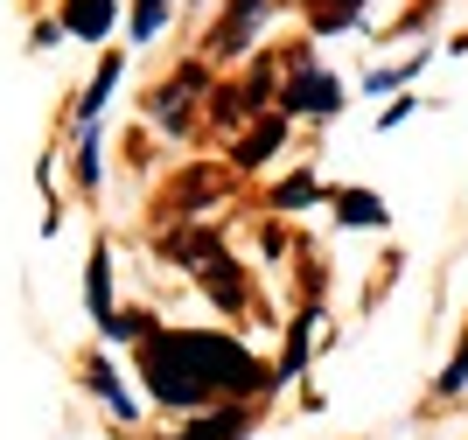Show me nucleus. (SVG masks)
Instances as JSON below:
<instances>
[{
    "label": "nucleus",
    "mask_w": 468,
    "mask_h": 440,
    "mask_svg": "<svg viewBox=\"0 0 468 440\" xmlns=\"http://www.w3.org/2000/svg\"><path fill=\"white\" fill-rule=\"evenodd\" d=\"M140 384H147L154 405L203 413V405L252 399L266 384V364L217 328H147L140 336Z\"/></svg>",
    "instance_id": "f257e3e1"
},
{
    "label": "nucleus",
    "mask_w": 468,
    "mask_h": 440,
    "mask_svg": "<svg viewBox=\"0 0 468 440\" xmlns=\"http://www.w3.org/2000/svg\"><path fill=\"white\" fill-rule=\"evenodd\" d=\"M280 105H287L293 119H329L343 113V84H335L329 70H314V63H301V70H287V84H280Z\"/></svg>",
    "instance_id": "f03ea898"
},
{
    "label": "nucleus",
    "mask_w": 468,
    "mask_h": 440,
    "mask_svg": "<svg viewBox=\"0 0 468 440\" xmlns=\"http://www.w3.org/2000/svg\"><path fill=\"white\" fill-rule=\"evenodd\" d=\"M189 273H196V280H210V294H217V301H224V307H238V294H245V280H238V273H231V259H224V252H217L210 238H196V245H189Z\"/></svg>",
    "instance_id": "7ed1b4c3"
},
{
    "label": "nucleus",
    "mask_w": 468,
    "mask_h": 440,
    "mask_svg": "<svg viewBox=\"0 0 468 440\" xmlns=\"http://www.w3.org/2000/svg\"><path fill=\"white\" fill-rule=\"evenodd\" d=\"M252 434V405H203L189 420V434H176V440H245Z\"/></svg>",
    "instance_id": "20e7f679"
},
{
    "label": "nucleus",
    "mask_w": 468,
    "mask_h": 440,
    "mask_svg": "<svg viewBox=\"0 0 468 440\" xmlns=\"http://www.w3.org/2000/svg\"><path fill=\"white\" fill-rule=\"evenodd\" d=\"M63 36H84V42H98V36H112V0H63V21H57Z\"/></svg>",
    "instance_id": "39448f33"
},
{
    "label": "nucleus",
    "mask_w": 468,
    "mask_h": 440,
    "mask_svg": "<svg viewBox=\"0 0 468 440\" xmlns=\"http://www.w3.org/2000/svg\"><path fill=\"white\" fill-rule=\"evenodd\" d=\"M252 21H266V0H231V15L217 28V57H238L252 42Z\"/></svg>",
    "instance_id": "423d86ee"
},
{
    "label": "nucleus",
    "mask_w": 468,
    "mask_h": 440,
    "mask_svg": "<svg viewBox=\"0 0 468 440\" xmlns=\"http://www.w3.org/2000/svg\"><path fill=\"white\" fill-rule=\"evenodd\" d=\"M329 203H335V217H343V224H385V217H391L378 189H335Z\"/></svg>",
    "instance_id": "0eeeda50"
},
{
    "label": "nucleus",
    "mask_w": 468,
    "mask_h": 440,
    "mask_svg": "<svg viewBox=\"0 0 468 440\" xmlns=\"http://www.w3.org/2000/svg\"><path fill=\"white\" fill-rule=\"evenodd\" d=\"M280 140H287V119H266V126H252V134H245L238 161H245V168H259V161H273V154H280Z\"/></svg>",
    "instance_id": "6e6552de"
},
{
    "label": "nucleus",
    "mask_w": 468,
    "mask_h": 440,
    "mask_svg": "<svg viewBox=\"0 0 468 440\" xmlns=\"http://www.w3.org/2000/svg\"><path fill=\"white\" fill-rule=\"evenodd\" d=\"M84 294H91V315L98 322H112V266H105V252H91V280H84Z\"/></svg>",
    "instance_id": "1a4fd4ad"
},
{
    "label": "nucleus",
    "mask_w": 468,
    "mask_h": 440,
    "mask_svg": "<svg viewBox=\"0 0 468 440\" xmlns=\"http://www.w3.org/2000/svg\"><path fill=\"white\" fill-rule=\"evenodd\" d=\"M189 91H196V70H182L176 84L154 98V119H161V126H182V105H189Z\"/></svg>",
    "instance_id": "9d476101"
},
{
    "label": "nucleus",
    "mask_w": 468,
    "mask_h": 440,
    "mask_svg": "<svg viewBox=\"0 0 468 440\" xmlns=\"http://www.w3.org/2000/svg\"><path fill=\"white\" fill-rule=\"evenodd\" d=\"M308 7H314V28H350L364 15V0H308Z\"/></svg>",
    "instance_id": "9b49d317"
},
{
    "label": "nucleus",
    "mask_w": 468,
    "mask_h": 440,
    "mask_svg": "<svg viewBox=\"0 0 468 440\" xmlns=\"http://www.w3.org/2000/svg\"><path fill=\"white\" fill-rule=\"evenodd\" d=\"M308 196H314V203H322V196H329V189H322L314 175H293V182H280V196H273V203H280V210H301Z\"/></svg>",
    "instance_id": "f8f14e48"
},
{
    "label": "nucleus",
    "mask_w": 468,
    "mask_h": 440,
    "mask_svg": "<svg viewBox=\"0 0 468 440\" xmlns=\"http://www.w3.org/2000/svg\"><path fill=\"white\" fill-rule=\"evenodd\" d=\"M161 21H168V0H133V36H161Z\"/></svg>",
    "instance_id": "ddd939ff"
},
{
    "label": "nucleus",
    "mask_w": 468,
    "mask_h": 440,
    "mask_svg": "<svg viewBox=\"0 0 468 440\" xmlns=\"http://www.w3.org/2000/svg\"><path fill=\"white\" fill-rule=\"evenodd\" d=\"M91 384H98V392H105V399H112V413H133V399H126V392H119L112 364H91Z\"/></svg>",
    "instance_id": "4468645a"
},
{
    "label": "nucleus",
    "mask_w": 468,
    "mask_h": 440,
    "mask_svg": "<svg viewBox=\"0 0 468 440\" xmlns=\"http://www.w3.org/2000/svg\"><path fill=\"white\" fill-rule=\"evenodd\" d=\"M412 70H420V57H412V63H391V70H378V77H371V91H399Z\"/></svg>",
    "instance_id": "2eb2a0df"
},
{
    "label": "nucleus",
    "mask_w": 468,
    "mask_h": 440,
    "mask_svg": "<svg viewBox=\"0 0 468 440\" xmlns=\"http://www.w3.org/2000/svg\"><path fill=\"white\" fill-rule=\"evenodd\" d=\"M462 384H468V343H462V357L441 370V392H462Z\"/></svg>",
    "instance_id": "dca6fc26"
}]
</instances>
